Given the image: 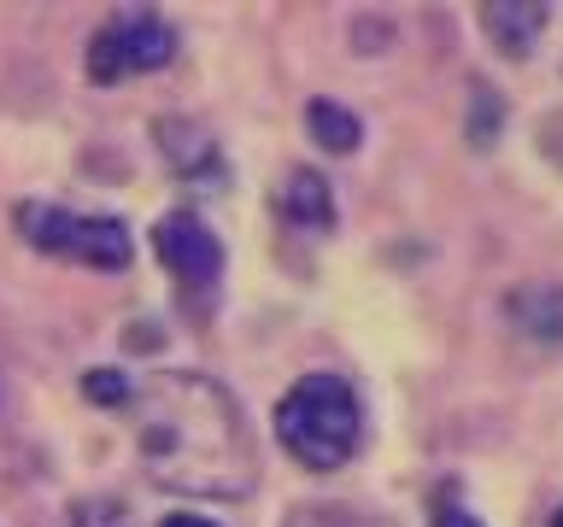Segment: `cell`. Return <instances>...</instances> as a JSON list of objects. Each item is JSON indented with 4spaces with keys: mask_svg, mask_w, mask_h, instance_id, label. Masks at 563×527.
<instances>
[{
    "mask_svg": "<svg viewBox=\"0 0 563 527\" xmlns=\"http://www.w3.org/2000/svg\"><path fill=\"white\" fill-rule=\"evenodd\" d=\"M141 463L158 486L241 498L253 486V439L235 399L206 375H153L130 386Z\"/></svg>",
    "mask_w": 563,
    "mask_h": 527,
    "instance_id": "cell-1",
    "label": "cell"
},
{
    "mask_svg": "<svg viewBox=\"0 0 563 527\" xmlns=\"http://www.w3.org/2000/svg\"><path fill=\"white\" fill-rule=\"evenodd\" d=\"M276 439L311 474L341 469L358 451V399L341 375H306L276 404Z\"/></svg>",
    "mask_w": 563,
    "mask_h": 527,
    "instance_id": "cell-2",
    "label": "cell"
},
{
    "mask_svg": "<svg viewBox=\"0 0 563 527\" xmlns=\"http://www.w3.org/2000/svg\"><path fill=\"white\" fill-rule=\"evenodd\" d=\"M18 235H24L35 253L88 264V270H123V264L135 258V240L118 217H77V211L42 205V200L18 205Z\"/></svg>",
    "mask_w": 563,
    "mask_h": 527,
    "instance_id": "cell-3",
    "label": "cell"
},
{
    "mask_svg": "<svg viewBox=\"0 0 563 527\" xmlns=\"http://www.w3.org/2000/svg\"><path fill=\"white\" fill-rule=\"evenodd\" d=\"M176 59V30L158 12H118L112 24L95 30L88 42V82H123V77H147V70H165Z\"/></svg>",
    "mask_w": 563,
    "mask_h": 527,
    "instance_id": "cell-4",
    "label": "cell"
},
{
    "mask_svg": "<svg viewBox=\"0 0 563 527\" xmlns=\"http://www.w3.org/2000/svg\"><path fill=\"white\" fill-rule=\"evenodd\" d=\"M153 246H158V264L176 276V288H183L194 305H206V299L218 293L223 240L211 235V223L200 217V211H170V217H158Z\"/></svg>",
    "mask_w": 563,
    "mask_h": 527,
    "instance_id": "cell-5",
    "label": "cell"
},
{
    "mask_svg": "<svg viewBox=\"0 0 563 527\" xmlns=\"http://www.w3.org/2000/svg\"><path fill=\"white\" fill-rule=\"evenodd\" d=\"M545 12H552V7H540V0H534V7H499V0H493V7H482V24H487V35L505 53H517V59H522V53L534 47V35L545 30Z\"/></svg>",
    "mask_w": 563,
    "mask_h": 527,
    "instance_id": "cell-6",
    "label": "cell"
},
{
    "mask_svg": "<svg viewBox=\"0 0 563 527\" xmlns=\"http://www.w3.org/2000/svg\"><path fill=\"white\" fill-rule=\"evenodd\" d=\"M282 217L299 223V228H329V223H334V205H329L323 176L294 170V176H288V188H282Z\"/></svg>",
    "mask_w": 563,
    "mask_h": 527,
    "instance_id": "cell-7",
    "label": "cell"
},
{
    "mask_svg": "<svg viewBox=\"0 0 563 527\" xmlns=\"http://www.w3.org/2000/svg\"><path fill=\"white\" fill-rule=\"evenodd\" d=\"M306 130H311V141L323 153H352V147H358V135H364L358 117H352L341 100H311L306 105Z\"/></svg>",
    "mask_w": 563,
    "mask_h": 527,
    "instance_id": "cell-8",
    "label": "cell"
},
{
    "mask_svg": "<svg viewBox=\"0 0 563 527\" xmlns=\"http://www.w3.org/2000/svg\"><path fill=\"white\" fill-rule=\"evenodd\" d=\"M70 527H130V516H123L118 498H88L70 509Z\"/></svg>",
    "mask_w": 563,
    "mask_h": 527,
    "instance_id": "cell-9",
    "label": "cell"
},
{
    "mask_svg": "<svg viewBox=\"0 0 563 527\" xmlns=\"http://www.w3.org/2000/svg\"><path fill=\"white\" fill-rule=\"evenodd\" d=\"M82 393L95 404H130V381L118 375V369H88L82 375Z\"/></svg>",
    "mask_w": 563,
    "mask_h": 527,
    "instance_id": "cell-10",
    "label": "cell"
},
{
    "mask_svg": "<svg viewBox=\"0 0 563 527\" xmlns=\"http://www.w3.org/2000/svg\"><path fill=\"white\" fill-rule=\"evenodd\" d=\"M434 527H482V522H475L470 509H440V516H434Z\"/></svg>",
    "mask_w": 563,
    "mask_h": 527,
    "instance_id": "cell-11",
    "label": "cell"
},
{
    "mask_svg": "<svg viewBox=\"0 0 563 527\" xmlns=\"http://www.w3.org/2000/svg\"><path fill=\"white\" fill-rule=\"evenodd\" d=\"M158 527H218V522H206V516H188V509H176V516H165Z\"/></svg>",
    "mask_w": 563,
    "mask_h": 527,
    "instance_id": "cell-12",
    "label": "cell"
},
{
    "mask_svg": "<svg viewBox=\"0 0 563 527\" xmlns=\"http://www.w3.org/2000/svg\"><path fill=\"white\" fill-rule=\"evenodd\" d=\"M552 527H563V509H558V516H552Z\"/></svg>",
    "mask_w": 563,
    "mask_h": 527,
    "instance_id": "cell-13",
    "label": "cell"
}]
</instances>
